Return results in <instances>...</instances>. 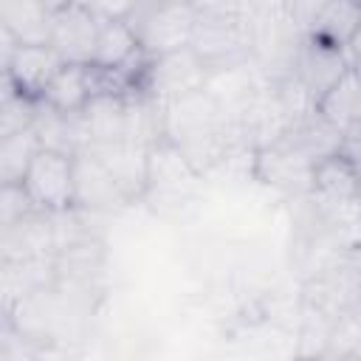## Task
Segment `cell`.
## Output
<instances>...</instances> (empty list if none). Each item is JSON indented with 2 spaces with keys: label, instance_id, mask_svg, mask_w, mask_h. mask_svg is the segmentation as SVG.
Masks as SVG:
<instances>
[{
  "label": "cell",
  "instance_id": "277c9868",
  "mask_svg": "<svg viewBox=\"0 0 361 361\" xmlns=\"http://www.w3.org/2000/svg\"><path fill=\"white\" fill-rule=\"evenodd\" d=\"M200 180L203 178L192 169V164L183 158V152L175 144L161 141L149 147V169H147V192H144V203H149V209L166 214L172 209L186 206L197 195Z\"/></svg>",
  "mask_w": 361,
  "mask_h": 361
},
{
  "label": "cell",
  "instance_id": "f546056e",
  "mask_svg": "<svg viewBox=\"0 0 361 361\" xmlns=\"http://www.w3.org/2000/svg\"><path fill=\"white\" fill-rule=\"evenodd\" d=\"M350 65H353V73H355V76H358V79H361V51H358V54H353V56H350Z\"/></svg>",
  "mask_w": 361,
  "mask_h": 361
},
{
  "label": "cell",
  "instance_id": "8992f818",
  "mask_svg": "<svg viewBox=\"0 0 361 361\" xmlns=\"http://www.w3.org/2000/svg\"><path fill=\"white\" fill-rule=\"evenodd\" d=\"M23 189L28 192L37 212L59 214L73 209V155L39 149L34 164L23 178Z\"/></svg>",
  "mask_w": 361,
  "mask_h": 361
},
{
  "label": "cell",
  "instance_id": "3957f363",
  "mask_svg": "<svg viewBox=\"0 0 361 361\" xmlns=\"http://www.w3.org/2000/svg\"><path fill=\"white\" fill-rule=\"evenodd\" d=\"M195 20V3H135L133 14L127 17L130 28L135 31L138 48L149 59L189 48Z\"/></svg>",
  "mask_w": 361,
  "mask_h": 361
},
{
  "label": "cell",
  "instance_id": "83f0119b",
  "mask_svg": "<svg viewBox=\"0 0 361 361\" xmlns=\"http://www.w3.org/2000/svg\"><path fill=\"white\" fill-rule=\"evenodd\" d=\"M338 155L353 166V172L361 180V124H347L341 133V147Z\"/></svg>",
  "mask_w": 361,
  "mask_h": 361
},
{
  "label": "cell",
  "instance_id": "d4e9b609",
  "mask_svg": "<svg viewBox=\"0 0 361 361\" xmlns=\"http://www.w3.org/2000/svg\"><path fill=\"white\" fill-rule=\"evenodd\" d=\"M336 322L338 319L305 305V322L299 330V361H327Z\"/></svg>",
  "mask_w": 361,
  "mask_h": 361
},
{
  "label": "cell",
  "instance_id": "7402d4cb",
  "mask_svg": "<svg viewBox=\"0 0 361 361\" xmlns=\"http://www.w3.org/2000/svg\"><path fill=\"white\" fill-rule=\"evenodd\" d=\"M93 93H96L93 65H62L39 102L71 116V113H82Z\"/></svg>",
  "mask_w": 361,
  "mask_h": 361
},
{
  "label": "cell",
  "instance_id": "9a60e30c",
  "mask_svg": "<svg viewBox=\"0 0 361 361\" xmlns=\"http://www.w3.org/2000/svg\"><path fill=\"white\" fill-rule=\"evenodd\" d=\"M62 65V56L51 45H20L8 65H3V79H8L17 93L39 102Z\"/></svg>",
  "mask_w": 361,
  "mask_h": 361
},
{
  "label": "cell",
  "instance_id": "4fadbf2b",
  "mask_svg": "<svg viewBox=\"0 0 361 361\" xmlns=\"http://www.w3.org/2000/svg\"><path fill=\"white\" fill-rule=\"evenodd\" d=\"M313 169L316 166L307 158L288 149L285 144L268 147L254 155V175L262 183H268L285 195H296V197L313 195Z\"/></svg>",
  "mask_w": 361,
  "mask_h": 361
},
{
  "label": "cell",
  "instance_id": "5bb4252c",
  "mask_svg": "<svg viewBox=\"0 0 361 361\" xmlns=\"http://www.w3.org/2000/svg\"><path fill=\"white\" fill-rule=\"evenodd\" d=\"M56 257L54 214L31 212L28 217L0 228V262Z\"/></svg>",
  "mask_w": 361,
  "mask_h": 361
},
{
  "label": "cell",
  "instance_id": "4dcf8cb0",
  "mask_svg": "<svg viewBox=\"0 0 361 361\" xmlns=\"http://www.w3.org/2000/svg\"><path fill=\"white\" fill-rule=\"evenodd\" d=\"M358 51H361V28H358V34H355V39H353V45H350V51H347V54L353 56V54H358Z\"/></svg>",
  "mask_w": 361,
  "mask_h": 361
},
{
  "label": "cell",
  "instance_id": "4316f807",
  "mask_svg": "<svg viewBox=\"0 0 361 361\" xmlns=\"http://www.w3.org/2000/svg\"><path fill=\"white\" fill-rule=\"evenodd\" d=\"M31 212H37V206L31 203L28 192L23 189V183H8L0 186V228L28 217Z\"/></svg>",
  "mask_w": 361,
  "mask_h": 361
},
{
  "label": "cell",
  "instance_id": "5b68a950",
  "mask_svg": "<svg viewBox=\"0 0 361 361\" xmlns=\"http://www.w3.org/2000/svg\"><path fill=\"white\" fill-rule=\"evenodd\" d=\"M209 73H212L209 65L192 48H180V51L147 59L135 90L152 96L161 104H169V102H178L183 96L206 90Z\"/></svg>",
  "mask_w": 361,
  "mask_h": 361
},
{
  "label": "cell",
  "instance_id": "e0dca14e",
  "mask_svg": "<svg viewBox=\"0 0 361 361\" xmlns=\"http://www.w3.org/2000/svg\"><path fill=\"white\" fill-rule=\"evenodd\" d=\"M79 118H82L87 144L124 141V135H127V93H113V90L93 93L90 102L85 104V110L79 113Z\"/></svg>",
  "mask_w": 361,
  "mask_h": 361
},
{
  "label": "cell",
  "instance_id": "484cf974",
  "mask_svg": "<svg viewBox=\"0 0 361 361\" xmlns=\"http://www.w3.org/2000/svg\"><path fill=\"white\" fill-rule=\"evenodd\" d=\"M37 116V102L17 93L8 79H3V99H0V138L17 135L23 130L34 127Z\"/></svg>",
  "mask_w": 361,
  "mask_h": 361
},
{
  "label": "cell",
  "instance_id": "52a82bcc",
  "mask_svg": "<svg viewBox=\"0 0 361 361\" xmlns=\"http://www.w3.org/2000/svg\"><path fill=\"white\" fill-rule=\"evenodd\" d=\"M102 23L90 3H54L51 48L65 65H93Z\"/></svg>",
  "mask_w": 361,
  "mask_h": 361
},
{
  "label": "cell",
  "instance_id": "1f68e13d",
  "mask_svg": "<svg viewBox=\"0 0 361 361\" xmlns=\"http://www.w3.org/2000/svg\"><path fill=\"white\" fill-rule=\"evenodd\" d=\"M350 313H353V316H355V319H358V322H361V296H358V302H355V307H353V310H350Z\"/></svg>",
  "mask_w": 361,
  "mask_h": 361
},
{
  "label": "cell",
  "instance_id": "7c38bea8",
  "mask_svg": "<svg viewBox=\"0 0 361 361\" xmlns=\"http://www.w3.org/2000/svg\"><path fill=\"white\" fill-rule=\"evenodd\" d=\"M350 54L347 51H336V48H327L316 39H305L302 42V51H299V59H296V71L293 76L307 87L313 104L319 107V102L350 73Z\"/></svg>",
  "mask_w": 361,
  "mask_h": 361
},
{
  "label": "cell",
  "instance_id": "44dd1931",
  "mask_svg": "<svg viewBox=\"0 0 361 361\" xmlns=\"http://www.w3.org/2000/svg\"><path fill=\"white\" fill-rule=\"evenodd\" d=\"M319 206H344L361 200V180L353 166L336 152L316 164L313 169V195Z\"/></svg>",
  "mask_w": 361,
  "mask_h": 361
},
{
  "label": "cell",
  "instance_id": "30bf717a",
  "mask_svg": "<svg viewBox=\"0 0 361 361\" xmlns=\"http://www.w3.org/2000/svg\"><path fill=\"white\" fill-rule=\"evenodd\" d=\"M82 152L96 158L116 186L124 192L130 203L144 200L147 192V169H149V147L130 144V141H110V144H87Z\"/></svg>",
  "mask_w": 361,
  "mask_h": 361
},
{
  "label": "cell",
  "instance_id": "ac0fdd59",
  "mask_svg": "<svg viewBox=\"0 0 361 361\" xmlns=\"http://www.w3.org/2000/svg\"><path fill=\"white\" fill-rule=\"evenodd\" d=\"M56 285V257L42 259H17L0 262V293H3V313L11 310L20 299Z\"/></svg>",
  "mask_w": 361,
  "mask_h": 361
},
{
  "label": "cell",
  "instance_id": "2e32d148",
  "mask_svg": "<svg viewBox=\"0 0 361 361\" xmlns=\"http://www.w3.org/2000/svg\"><path fill=\"white\" fill-rule=\"evenodd\" d=\"M0 28L8 31L17 45H51L54 3L39 0H3Z\"/></svg>",
  "mask_w": 361,
  "mask_h": 361
},
{
  "label": "cell",
  "instance_id": "836d02e7",
  "mask_svg": "<svg viewBox=\"0 0 361 361\" xmlns=\"http://www.w3.org/2000/svg\"><path fill=\"white\" fill-rule=\"evenodd\" d=\"M355 355H361V341H358V347H355Z\"/></svg>",
  "mask_w": 361,
  "mask_h": 361
},
{
  "label": "cell",
  "instance_id": "f1b7e54d",
  "mask_svg": "<svg viewBox=\"0 0 361 361\" xmlns=\"http://www.w3.org/2000/svg\"><path fill=\"white\" fill-rule=\"evenodd\" d=\"M350 124H361V79L355 85V93H353V107H350Z\"/></svg>",
  "mask_w": 361,
  "mask_h": 361
},
{
  "label": "cell",
  "instance_id": "6da1fadb",
  "mask_svg": "<svg viewBox=\"0 0 361 361\" xmlns=\"http://www.w3.org/2000/svg\"><path fill=\"white\" fill-rule=\"evenodd\" d=\"M251 62L268 82L293 76L302 42L307 39L293 23L290 3H248Z\"/></svg>",
  "mask_w": 361,
  "mask_h": 361
},
{
  "label": "cell",
  "instance_id": "ffe728a7",
  "mask_svg": "<svg viewBox=\"0 0 361 361\" xmlns=\"http://www.w3.org/2000/svg\"><path fill=\"white\" fill-rule=\"evenodd\" d=\"M341 133H344V130H338V127L330 124L319 110H313V113H307L302 121H296L279 144H285L288 149L299 152L302 158H307V161L316 166L319 161H324V158H330V155L338 152V147H341Z\"/></svg>",
  "mask_w": 361,
  "mask_h": 361
},
{
  "label": "cell",
  "instance_id": "cb8c5ba5",
  "mask_svg": "<svg viewBox=\"0 0 361 361\" xmlns=\"http://www.w3.org/2000/svg\"><path fill=\"white\" fill-rule=\"evenodd\" d=\"M42 144L34 130H23L17 135L0 138V186L23 183L28 166L39 155Z\"/></svg>",
  "mask_w": 361,
  "mask_h": 361
},
{
  "label": "cell",
  "instance_id": "ba28073f",
  "mask_svg": "<svg viewBox=\"0 0 361 361\" xmlns=\"http://www.w3.org/2000/svg\"><path fill=\"white\" fill-rule=\"evenodd\" d=\"M293 127V118L290 113L285 110L282 99H279V90L274 82H268L257 96L254 102L248 104V110L243 113L240 124H237V133H240V141L243 147L257 155L268 147H276L288 130Z\"/></svg>",
  "mask_w": 361,
  "mask_h": 361
},
{
  "label": "cell",
  "instance_id": "8fae6325",
  "mask_svg": "<svg viewBox=\"0 0 361 361\" xmlns=\"http://www.w3.org/2000/svg\"><path fill=\"white\" fill-rule=\"evenodd\" d=\"M130 200L107 175V169L87 152L73 155V209L87 214H113L121 212Z\"/></svg>",
  "mask_w": 361,
  "mask_h": 361
},
{
  "label": "cell",
  "instance_id": "603a6c76",
  "mask_svg": "<svg viewBox=\"0 0 361 361\" xmlns=\"http://www.w3.org/2000/svg\"><path fill=\"white\" fill-rule=\"evenodd\" d=\"M102 268H104V243L99 237H90L56 254V285L96 290Z\"/></svg>",
  "mask_w": 361,
  "mask_h": 361
},
{
  "label": "cell",
  "instance_id": "9c48e42d",
  "mask_svg": "<svg viewBox=\"0 0 361 361\" xmlns=\"http://www.w3.org/2000/svg\"><path fill=\"white\" fill-rule=\"evenodd\" d=\"M265 85H268V79L262 76V71L251 59H245V62L212 71L209 82H206V93L214 99V104L223 113V118L237 130L243 113L248 110V104L254 102V96Z\"/></svg>",
  "mask_w": 361,
  "mask_h": 361
},
{
  "label": "cell",
  "instance_id": "d6986e66",
  "mask_svg": "<svg viewBox=\"0 0 361 361\" xmlns=\"http://www.w3.org/2000/svg\"><path fill=\"white\" fill-rule=\"evenodd\" d=\"M358 28H361V3L333 0V3H319L307 37L327 48L350 51Z\"/></svg>",
  "mask_w": 361,
  "mask_h": 361
},
{
  "label": "cell",
  "instance_id": "7a4b0ae2",
  "mask_svg": "<svg viewBox=\"0 0 361 361\" xmlns=\"http://www.w3.org/2000/svg\"><path fill=\"white\" fill-rule=\"evenodd\" d=\"M195 11L197 20L189 48L209 65V71L251 59L248 3H195Z\"/></svg>",
  "mask_w": 361,
  "mask_h": 361
},
{
  "label": "cell",
  "instance_id": "d6a6232c",
  "mask_svg": "<svg viewBox=\"0 0 361 361\" xmlns=\"http://www.w3.org/2000/svg\"><path fill=\"white\" fill-rule=\"evenodd\" d=\"M336 361H361V355H355V353H350V355H341V358H336Z\"/></svg>",
  "mask_w": 361,
  "mask_h": 361
}]
</instances>
